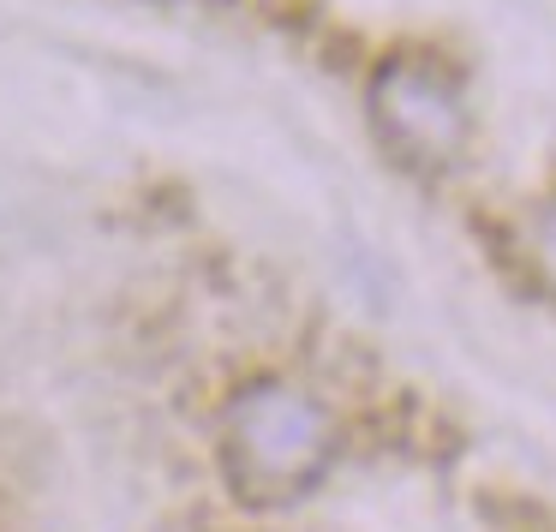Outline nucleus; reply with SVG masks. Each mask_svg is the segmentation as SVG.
<instances>
[{"label":"nucleus","mask_w":556,"mask_h":532,"mask_svg":"<svg viewBox=\"0 0 556 532\" xmlns=\"http://www.w3.org/2000/svg\"><path fill=\"white\" fill-rule=\"evenodd\" d=\"M341 431L317 395L281 377H257L222 413V472L252 508L293 503L336 467Z\"/></svg>","instance_id":"f257e3e1"},{"label":"nucleus","mask_w":556,"mask_h":532,"mask_svg":"<svg viewBox=\"0 0 556 532\" xmlns=\"http://www.w3.org/2000/svg\"><path fill=\"white\" fill-rule=\"evenodd\" d=\"M371 126L383 150L407 168H455L467 156L472 114L467 90L448 66L425 61V54H395L371 73Z\"/></svg>","instance_id":"f03ea898"},{"label":"nucleus","mask_w":556,"mask_h":532,"mask_svg":"<svg viewBox=\"0 0 556 532\" xmlns=\"http://www.w3.org/2000/svg\"><path fill=\"white\" fill-rule=\"evenodd\" d=\"M527 245H532V264H539L544 288L556 293V204H544L539 216H532V228H527Z\"/></svg>","instance_id":"7ed1b4c3"}]
</instances>
